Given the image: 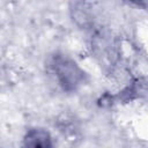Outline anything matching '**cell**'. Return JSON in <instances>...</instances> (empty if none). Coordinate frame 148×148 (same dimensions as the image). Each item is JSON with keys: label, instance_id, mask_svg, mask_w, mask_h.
<instances>
[{"label": "cell", "instance_id": "obj_1", "mask_svg": "<svg viewBox=\"0 0 148 148\" xmlns=\"http://www.w3.org/2000/svg\"><path fill=\"white\" fill-rule=\"evenodd\" d=\"M50 72L53 74L58 84L65 91H75L86 82L87 75L83 69L69 57L56 53L47 62Z\"/></svg>", "mask_w": 148, "mask_h": 148}, {"label": "cell", "instance_id": "obj_2", "mask_svg": "<svg viewBox=\"0 0 148 148\" xmlns=\"http://www.w3.org/2000/svg\"><path fill=\"white\" fill-rule=\"evenodd\" d=\"M24 145L29 147H51V136L43 128H30L24 135Z\"/></svg>", "mask_w": 148, "mask_h": 148}]
</instances>
